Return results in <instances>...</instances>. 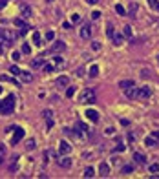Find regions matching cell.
I'll use <instances>...</instances> for the list:
<instances>
[{"mask_svg": "<svg viewBox=\"0 0 159 179\" xmlns=\"http://www.w3.org/2000/svg\"><path fill=\"white\" fill-rule=\"evenodd\" d=\"M15 104H17L15 95H7L4 101H0V115H9L15 110Z\"/></svg>", "mask_w": 159, "mask_h": 179, "instance_id": "obj_1", "label": "cell"}, {"mask_svg": "<svg viewBox=\"0 0 159 179\" xmlns=\"http://www.w3.org/2000/svg\"><path fill=\"white\" fill-rule=\"evenodd\" d=\"M79 102H84V104H93L95 102V93H93V90H84L81 93V97H79Z\"/></svg>", "mask_w": 159, "mask_h": 179, "instance_id": "obj_2", "label": "cell"}, {"mask_svg": "<svg viewBox=\"0 0 159 179\" xmlns=\"http://www.w3.org/2000/svg\"><path fill=\"white\" fill-rule=\"evenodd\" d=\"M24 137V128H20V126H17L15 128V133H13V137H11V145H17L18 141Z\"/></svg>", "mask_w": 159, "mask_h": 179, "instance_id": "obj_3", "label": "cell"}, {"mask_svg": "<svg viewBox=\"0 0 159 179\" xmlns=\"http://www.w3.org/2000/svg\"><path fill=\"white\" fill-rule=\"evenodd\" d=\"M150 93H152L150 88H148V86H143V88L137 90V99H148V97H150Z\"/></svg>", "mask_w": 159, "mask_h": 179, "instance_id": "obj_4", "label": "cell"}, {"mask_svg": "<svg viewBox=\"0 0 159 179\" xmlns=\"http://www.w3.org/2000/svg\"><path fill=\"white\" fill-rule=\"evenodd\" d=\"M99 174H101L102 177L110 176V166H108V163H101V166H99Z\"/></svg>", "mask_w": 159, "mask_h": 179, "instance_id": "obj_5", "label": "cell"}, {"mask_svg": "<svg viewBox=\"0 0 159 179\" xmlns=\"http://www.w3.org/2000/svg\"><path fill=\"white\" fill-rule=\"evenodd\" d=\"M84 115L90 119L92 122H97V121H99V113H97L95 110H86V113H84Z\"/></svg>", "mask_w": 159, "mask_h": 179, "instance_id": "obj_6", "label": "cell"}, {"mask_svg": "<svg viewBox=\"0 0 159 179\" xmlns=\"http://www.w3.org/2000/svg\"><path fill=\"white\" fill-rule=\"evenodd\" d=\"M59 150H61V153H69V152H71V145H69L68 141H61Z\"/></svg>", "mask_w": 159, "mask_h": 179, "instance_id": "obj_7", "label": "cell"}, {"mask_svg": "<svg viewBox=\"0 0 159 179\" xmlns=\"http://www.w3.org/2000/svg\"><path fill=\"white\" fill-rule=\"evenodd\" d=\"M71 163H73V161H71L69 157H66V155L59 159V166H62V168H69V166H71Z\"/></svg>", "mask_w": 159, "mask_h": 179, "instance_id": "obj_8", "label": "cell"}, {"mask_svg": "<svg viewBox=\"0 0 159 179\" xmlns=\"http://www.w3.org/2000/svg\"><path fill=\"white\" fill-rule=\"evenodd\" d=\"M90 35H92V28L90 26H82L81 28V37L82 38H90Z\"/></svg>", "mask_w": 159, "mask_h": 179, "instance_id": "obj_9", "label": "cell"}, {"mask_svg": "<svg viewBox=\"0 0 159 179\" xmlns=\"http://www.w3.org/2000/svg\"><path fill=\"white\" fill-rule=\"evenodd\" d=\"M123 38H125V35H121V33H113V37H112V40L115 46H121L123 44Z\"/></svg>", "mask_w": 159, "mask_h": 179, "instance_id": "obj_10", "label": "cell"}, {"mask_svg": "<svg viewBox=\"0 0 159 179\" xmlns=\"http://www.w3.org/2000/svg\"><path fill=\"white\" fill-rule=\"evenodd\" d=\"M133 159H135V163H137V165H146V157L145 155H143V153H133Z\"/></svg>", "mask_w": 159, "mask_h": 179, "instance_id": "obj_11", "label": "cell"}, {"mask_svg": "<svg viewBox=\"0 0 159 179\" xmlns=\"http://www.w3.org/2000/svg\"><path fill=\"white\" fill-rule=\"evenodd\" d=\"M31 66H33V68H38V66H44V55H40V57H37V59H33V61H31Z\"/></svg>", "mask_w": 159, "mask_h": 179, "instance_id": "obj_12", "label": "cell"}, {"mask_svg": "<svg viewBox=\"0 0 159 179\" xmlns=\"http://www.w3.org/2000/svg\"><path fill=\"white\" fill-rule=\"evenodd\" d=\"M66 48V44H64L62 40H57L55 44H53V48H51V51H62V49Z\"/></svg>", "mask_w": 159, "mask_h": 179, "instance_id": "obj_13", "label": "cell"}, {"mask_svg": "<svg viewBox=\"0 0 159 179\" xmlns=\"http://www.w3.org/2000/svg\"><path fill=\"white\" fill-rule=\"evenodd\" d=\"M119 86H121L123 90H128V88L135 86V82H133V81H121V82H119Z\"/></svg>", "mask_w": 159, "mask_h": 179, "instance_id": "obj_14", "label": "cell"}, {"mask_svg": "<svg viewBox=\"0 0 159 179\" xmlns=\"http://www.w3.org/2000/svg\"><path fill=\"white\" fill-rule=\"evenodd\" d=\"M20 77H22L24 82H31L33 81V75H31V73H28V71H20Z\"/></svg>", "mask_w": 159, "mask_h": 179, "instance_id": "obj_15", "label": "cell"}, {"mask_svg": "<svg viewBox=\"0 0 159 179\" xmlns=\"http://www.w3.org/2000/svg\"><path fill=\"white\" fill-rule=\"evenodd\" d=\"M126 95H128V99H135V97H137L135 86H133V88H128V90H126Z\"/></svg>", "mask_w": 159, "mask_h": 179, "instance_id": "obj_16", "label": "cell"}, {"mask_svg": "<svg viewBox=\"0 0 159 179\" xmlns=\"http://www.w3.org/2000/svg\"><path fill=\"white\" fill-rule=\"evenodd\" d=\"M20 11H22V17H31V7L29 6H22Z\"/></svg>", "mask_w": 159, "mask_h": 179, "instance_id": "obj_17", "label": "cell"}, {"mask_svg": "<svg viewBox=\"0 0 159 179\" xmlns=\"http://www.w3.org/2000/svg\"><path fill=\"white\" fill-rule=\"evenodd\" d=\"M68 82H69V79H68V77H64V75L57 79V84H59V86H68Z\"/></svg>", "mask_w": 159, "mask_h": 179, "instance_id": "obj_18", "label": "cell"}, {"mask_svg": "<svg viewBox=\"0 0 159 179\" xmlns=\"http://www.w3.org/2000/svg\"><path fill=\"white\" fill-rule=\"evenodd\" d=\"M82 176H84V177H93V176H95V170H93L92 166H88L86 170H84V174H82Z\"/></svg>", "mask_w": 159, "mask_h": 179, "instance_id": "obj_19", "label": "cell"}, {"mask_svg": "<svg viewBox=\"0 0 159 179\" xmlns=\"http://www.w3.org/2000/svg\"><path fill=\"white\" fill-rule=\"evenodd\" d=\"M75 92H77V88H75V86H69V88L66 90V97H68V99H71L73 95H75Z\"/></svg>", "mask_w": 159, "mask_h": 179, "instance_id": "obj_20", "label": "cell"}, {"mask_svg": "<svg viewBox=\"0 0 159 179\" xmlns=\"http://www.w3.org/2000/svg\"><path fill=\"white\" fill-rule=\"evenodd\" d=\"M145 145H146V146H156V145H157V141L150 135V137H146V139H145Z\"/></svg>", "mask_w": 159, "mask_h": 179, "instance_id": "obj_21", "label": "cell"}, {"mask_svg": "<svg viewBox=\"0 0 159 179\" xmlns=\"http://www.w3.org/2000/svg\"><path fill=\"white\" fill-rule=\"evenodd\" d=\"M115 13H117V15H121V17H125V15H126L125 7H123L121 4H117V6H115Z\"/></svg>", "mask_w": 159, "mask_h": 179, "instance_id": "obj_22", "label": "cell"}, {"mask_svg": "<svg viewBox=\"0 0 159 179\" xmlns=\"http://www.w3.org/2000/svg\"><path fill=\"white\" fill-rule=\"evenodd\" d=\"M33 42L37 44V46H40V44H42V42H40V33H38V31L33 33Z\"/></svg>", "mask_w": 159, "mask_h": 179, "instance_id": "obj_23", "label": "cell"}, {"mask_svg": "<svg viewBox=\"0 0 159 179\" xmlns=\"http://www.w3.org/2000/svg\"><path fill=\"white\" fill-rule=\"evenodd\" d=\"M88 73H90V77H97L99 75V66H92Z\"/></svg>", "mask_w": 159, "mask_h": 179, "instance_id": "obj_24", "label": "cell"}, {"mask_svg": "<svg viewBox=\"0 0 159 179\" xmlns=\"http://www.w3.org/2000/svg\"><path fill=\"white\" fill-rule=\"evenodd\" d=\"M4 157H6V146L0 143V163H4Z\"/></svg>", "mask_w": 159, "mask_h": 179, "instance_id": "obj_25", "label": "cell"}, {"mask_svg": "<svg viewBox=\"0 0 159 179\" xmlns=\"http://www.w3.org/2000/svg\"><path fill=\"white\" fill-rule=\"evenodd\" d=\"M20 71H22V69L17 68V66H11V68H9V73H11V75H20Z\"/></svg>", "mask_w": 159, "mask_h": 179, "instance_id": "obj_26", "label": "cell"}, {"mask_svg": "<svg viewBox=\"0 0 159 179\" xmlns=\"http://www.w3.org/2000/svg\"><path fill=\"white\" fill-rule=\"evenodd\" d=\"M113 33H115V31H113V24H108V26H106V35H108V37H113Z\"/></svg>", "mask_w": 159, "mask_h": 179, "instance_id": "obj_27", "label": "cell"}, {"mask_svg": "<svg viewBox=\"0 0 159 179\" xmlns=\"http://www.w3.org/2000/svg\"><path fill=\"white\" fill-rule=\"evenodd\" d=\"M22 53L24 55H29V53H31V46H29V44H22Z\"/></svg>", "mask_w": 159, "mask_h": 179, "instance_id": "obj_28", "label": "cell"}, {"mask_svg": "<svg viewBox=\"0 0 159 179\" xmlns=\"http://www.w3.org/2000/svg\"><path fill=\"white\" fill-rule=\"evenodd\" d=\"M123 174H130V172H133V165H126V166H123V170H121Z\"/></svg>", "mask_w": 159, "mask_h": 179, "instance_id": "obj_29", "label": "cell"}, {"mask_svg": "<svg viewBox=\"0 0 159 179\" xmlns=\"http://www.w3.org/2000/svg\"><path fill=\"white\" fill-rule=\"evenodd\" d=\"M35 146H37V145H35V139H29L28 145H26V148H28V150H35Z\"/></svg>", "mask_w": 159, "mask_h": 179, "instance_id": "obj_30", "label": "cell"}, {"mask_svg": "<svg viewBox=\"0 0 159 179\" xmlns=\"http://www.w3.org/2000/svg\"><path fill=\"white\" fill-rule=\"evenodd\" d=\"M42 115H44V119H46V121H48V119H51L53 112H51V110H44V112H42Z\"/></svg>", "mask_w": 159, "mask_h": 179, "instance_id": "obj_31", "label": "cell"}, {"mask_svg": "<svg viewBox=\"0 0 159 179\" xmlns=\"http://www.w3.org/2000/svg\"><path fill=\"white\" fill-rule=\"evenodd\" d=\"M125 37H132V26H125Z\"/></svg>", "mask_w": 159, "mask_h": 179, "instance_id": "obj_32", "label": "cell"}, {"mask_svg": "<svg viewBox=\"0 0 159 179\" xmlns=\"http://www.w3.org/2000/svg\"><path fill=\"white\" fill-rule=\"evenodd\" d=\"M11 59H13L15 62H17V61H20L22 57H20V53H18V51H13V53H11Z\"/></svg>", "mask_w": 159, "mask_h": 179, "instance_id": "obj_33", "label": "cell"}, {"mask_svg": "<svg viewBox=\"0 0 159 179\" xmlns=\"http://www.w3.org/2000/svg\"><path fill=\"white\" fill-rule=\"evenodd\" d=\"M42 69H44L46 73H51V71H53V64H44V68H42Z\"/></svg>", "mask_w": 159, "mask_h": 179, "instance_id": "obj_34", "label": "cell"}, {"mask_svg": "<svg viewBox=\"0 0 159 179\" xmlns=\"http://www.w3.org/2000/svg\"><path fill=\"white\" fill-rule=\"evenodd\" d=\"M148 2H150V6L156 9V11H159V2H157V0H148Z\"/></svg>", "mask_w": 159, "mask_h": 179, "instance_id": "obj_35", "label": "cell"}, {"mask_svg": "<svg viewBox=\"0 0 159 179\" xmlns=\"http://www.w3.org/2000/svg\"><path fill=\"white\" fill-rule=\"evenodd\" d=\"M15 26H18V28H24L26 24H24V20H22V18H15Z\"/></svg>", "mask_w": 159, "mask_h": 179, "instance_id": "obj_36", "label": "cell"}, {"mask_svg": "<svg viewBox=\"0 0 159 179\" xmlns=\"http://www.w3.org/2000/svg\"><path fill=\"white\" fill-rule=\"evenodd\" d=\"M0 81H4V82H15V79L7 77V75H2V77H0Z\"/></svg>", "mask_w": 159, "mask_h": 179, "instance_id": "obj_37", "label": "cell"}, {"mask_svg": "<svg viewBox=\"0 0 159 179\" xmlns=\"http://www.w3.org/2000/svg\"><path fill=\"white\" fill-rule=\"evenodd\" d=\"M53 38H55V33H53V31H48L46 33V40H53Z\"/></svg>", "mask_w": 159, "mask_h": 179, "instance_id": "obj_38", "label": "cell"}, {"mask_svg": "<svg viewBox=\"0 0 159 179\" xmlns=\"http://www.w3.org/2000/svg\"><path fill=\"white\" fill-rule=\"evenodd\" d=\"M92 18H93V20L101 18V11H92Z\"/></svg>", "mask_w": 159, "mask_h": 179, "instance_id": "obj_39", "label": "cell"}, {"mask_svg": "<svg viewBox=\"0 0 159 179\" xmlns=\"http://www.w3.org/2000/svg\"><path fill=\"white\" fill-rule=\"evenodd\" d=\"M135 11H137V4H132L130 6V13L128 15H135Z\"/></svg>", "mask_w": 159, "mask_h": 179, "instance_id": "obj_40", "label": "cell"}, {"mask_svg": "<svg viewBox=\"0 0 159 179\" xmlns=\"http://www.w3.org/2000/svg\"><path fill=\"white\" fill-rule=\"evenodd\" d=\"M150 172H152V174L159 172V165H150Z\"/></svg>", "mask_w": 159, "mask_h": 179, "instance_id": "obj_41", "label": "cell"}, {"mask_svg": "<svg viewBox=\"0 0 159 179\" xmlns=\"http://www.w3.org/2000/svg\"><path fill=\"white\" fill-rule=\"evenodd\" d=\"M53 61H55V64H62V57H53Z\"/></svg>", "mask_w": 159, "mask_h": 179, "instance_id": "obj_42", "label": "cell"}, {"mask_svg": "<svg viewBox=\"0 0 159 179\" xmlns=\"http://www.w3.org/2000/svg\"><path fill=\"white\" fill-rule=\"evenodd\" d=\"M81 20V17H79V15H71V22H79Z\"/></svg>", "mask_w": 159, "mask_h": 179, "instance_id": "obj_43", "label": "cell"}, {"mask_svg": "<svg viewBox=\"0 0 159 179\" xmlns=\"http://www.w3.org/2000/svg\"><path fill=\"white\" fill-rule=\"evenodd\" d=\"M125 145H121V143H119V145H117V152H125Z\"/></svg>", "mask_w": 159, "mask_h": 179, "instance_id": "obj_44", "label": "cell"}, {"mask_svg": "<svg viewBox=\"0 0 159 179\" xmlns=\"http://www.w3.org/2000/svg\"><path fill=\"white\" fill-rule=\"evenodd\" d=\"M152 137L156 139V141H159V132H157V130H156V132H152Z\"/></svg>", "mask_w": 159, "mask_h": 179, "instance_id": "obj_45", "label": "cell"}, {"mask_svg": "<svg viewBox=\"0 0 159 179\" xmlns=\"http://www.w3.org/2000/svg\"><path fill=\"white\" fill-rule=\"evenodd\" d=\"M92 48H93V49H101V44H99V42H93Z\"/></svg>", "mask_w": 159, "mask_h": 179, "instance_id": "obj_46", "label": "cell"}, {"mask_svg": "<svg viewBox=\"0 0 159 179\" xmlns=\"http://www.w3.org/2000/svg\"><path fill=\"white\" fill-rule=\"evenodd\" d=\"M62 28H64V29H69V28H71V24H69V22H64Z\"/></svg>", "mask_w": 159, "mask_h": 179, "instance_id": "obj_47", "label": "cell"}, {"mask_svg": "<svg viewBox=\"0 0 159 179\" xmlns=\"http://www.w3.org/2000/svg\"><path fill=\"white\" fill-rule=\"evenodd\" d=\"M7 2H9V0H0V9H2L4 6H6V4H7Z\"/></svg>", "mask_w": 159, "mask_h": 179, "instance_id": "obj_48", "label": "cell"}, {"mask_svg": "<svg viewBox=\"0 0 159 179\" xmlns=\"http://www.w3.org/2000/svg\"><path fill=\"white\" fill-rule=\"evenodd\" d=\"M26 33H28V26H24V28L20 29V35H26Z\"/></svg>", "mask_w": 159, "mask_h": 179, "instance_id": "obj_49", "label": "cell"}, {"mask_svg": "<svg viewBox=\"0 0 159 179\" xmlns=\"http://www.w3.org/2000/svg\"><path fill=\"white\" fill-rule=\"evenodd\" d=\"M86 2H88V4H97L99 0H86Z\"/></svg>", "mask_w": 159, "mask_h": 179, "instance_id": "obj_50", "label": "cell"}, {"mask_svg": "<svg viewBox=\"0 0 159 179\" xmlns=\"http://www.w3.org/2000/svg\"><path fill=\"white\" fill-rule=\"evenodd\" d=\"M2 53H4V46H2V44H0V55H2Z\"/></svg>", "mask_w": 159, "mask_h": 179, "instance_id": "obj_51", "label": "cell"}, {"mask_svg": "<svg viewBox=\"0 0 159 179\" xmlns=\"http://www.w3.org/2000/svg\"><path fill=\"white\" fill-rule=\"evenodd\" d=\"M0 93H2V86H0Z\"/></svg>", "mask_w": 159, "mask_h": 179, "instance_id": "obj_52", "label": "cell"}, {"mask_svg": "<svg viewBox=\"0 0 159 179\" xmlns=\"http://www.w3.org/2000/svg\"><path fill=\"white\" fill-rule=\"evenodd\" d=\"M46 2H53V0H46Z\"/></svg>", "mask_w": 159, "mask_h": 179, "instance_id": "obj_53", "label": "cell"}, {"mask_svg": "<svg viewBox=\"0 0 159 179\" xmlns=\"http://www.w3.org/2000/svg\"><path fill=\"white\" fill-rule=\"evenodd\" d=\"M157 61H159V57H157Z\"/></svg>", "mask_w": 159, "mask_h": 179, "instance_id": "obj_54", "label": "cell"}]
</instances>
